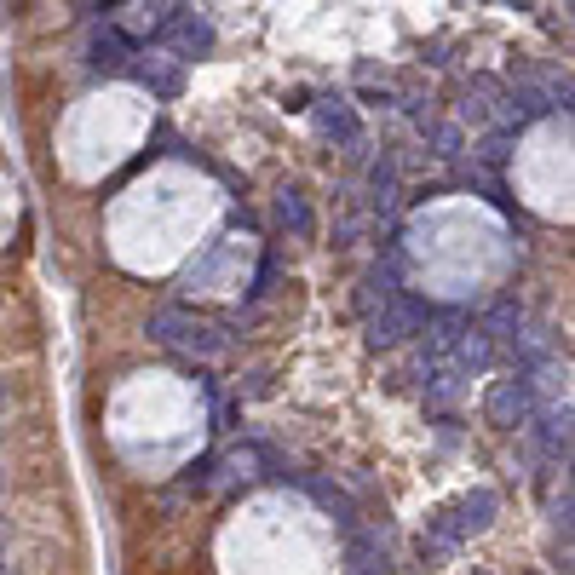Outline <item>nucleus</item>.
<instances>
[{
	"instance_id": "nucleus-9",
	"label": "nucleus",
	"mask_w": 575,
	"mask_h": 575,
	"mask_svg": "<svg viewBox=\"0 0 575 575\" xmlns=\"http://www.w3.org/2000/svg\"><path fill=\"white\" fill-rule=\"evenodd\" d=\"M317 121H322V133L345 138V144H351V138H357V121H351V110H345L340 98H328V104H322V110H317Z\"/></svg>"
},
{
	"instance_id": "nucleus-15",
	"label": "nucleus",
	"mask_w": 575,
	"mask_h": 575,
	"mask_svg": "<svg viewBox=\"0 0 575 575\" xmlns=\"http://www.w3.org/2000/svg\"><path fill=\"white\" fill-rule=\"evenodd\" d=\"M0 489H6V472H0Z\"/></svg>"
},
{
	"instance_id": "nucleus-11",
	"label": "nucleus",
	"mask_w": 575,
	"mask_h": 575,
	"mask_svg": "<svg viewBox=\"0 0 575 575\" xmlns=\"http://www.w3.org/2000/svg\"><path fill=\"white\" fill-rule=\"evenodd\" d=\"M167 64H173V58H144V69H138V75H144L156 92H179V69H167Z\"/></svg>"
},
{
	"instance_id": "nucleus-2",
	"label": "nucleus",
	"mask_w": 575,
	"mask_h": 575,
	"mask_svg": "<svg viewBox=\"0 0 575 575\" xmlns=\"http://www.w3.org/2000/svg\"><path fill=\"white\" fill-rule=\"evenodd\" d=\"M489 518H495V495H489V489H472L455 512H437L432 529H437V541H443V547H455V541H466V535L489 529Z\"/></svg>"
},
{
	"instance_id": "nucleus-17",
	"label": "nucleus",
	"mask_w": 575,
	"mask_h": 575,
	"mask_svg": "<svg viewBox=\"0 0 575 575\" xmlns=\"http://www.w3.org/2000/svg\"><path fill=\"white\" fill-rule=\"evenodd\" d=\"M0 575H18V570H0Z\"/></svg>"
},
{
	"instance_id": "nucleus-18",
	"label": "nucleus",
	"mask_w": 575,
	"mask_h": 575,
	"mask_svg": "<svg viewBox=\"0 0 575 575\" xmlns=\"http://www.w3.org/2000/svg\"><path fill=\"white\" fill-rule=\"evenodd\" d=\"M403 575H414V570H403Z\"/></svg>"
},
{
	"instance_id": "nucleus-6",
	"label": "nucleus",
	"mask_w": 575,
	"mask_h": 575,
	"mask_svg": "<svg viewBox=\"0 0 575 575\" xmlns=\"http://www.w3.org/2000/svg\"><path fill=\"white\" fill-rule=\"evenodd\" d=\"M121 52H127V35H121V29H98V35H92V69H98V75H121Z\"/></svg>"
},
{
	"instance_id": "nucleus-5",
	"label": "nucleus",
	"mask_w": 575,
	"mask_h": 575,
	"mask_svg": "<svg viewBox=\"0 0 575 575\" xmlns=\"http://www.w3.org/2000/svg\"><path fill=\"white\" fill-rule=\"evenodd\" d=\"M190 328H196V322H190L184 305H161V311H150V340H161V345H184Z\"/></svg>"
},
{
	"instance_id": "nucleus-16",
	"label": "nucleus",
	"mask_w": 575,
	"mask_h": 575,
	"mask_svg": "<svg viewBox=\"0 0 575 575\" xmlns=\"http://www.w3.org/2000/svg\"><path fill=\"white\" fill-rule=\"evenodd\" d=\"M0 403H6V386H0Z\"/></svg>"
},
{
	"instance_id": "nucleus-14",
	"label": "nucleus",
	"mask_w": 575,
	"mask_h": 575,
	"mask_svg": "<svg viewBox=\"0 0 575 575\" xmlns=\"http://www.w3.org/2000/svg\"><path fill=\"white\" fill-rule=\"evenodd\" d=\"M437 150H443V156H455V150H460V133H455V127H437Z\"/></svg>"
},
{
	"instance_id": "nucleus-7",
	"label": "nucleus",
	"mask_w": 575,
	"mask_h": 575,
	"mask_svg": "<svg viewBox=\"0 0 575 575\" xmlns=\"http://www.w3.org/2000/svg\"><path fill=\"white\" fill-rule=\"evenodd\" d=\"M518 328H524L518 299H495V305H489V322H483V340H518Z\"/></svg>"
},
{
	"instance_id": "nucleus-1",
	"label": "nucleus",
	"mask_w": 575,
	"mask_h": 575,
	"mask_svg": "<svg viewBox=\"0 0 575 575\" xmlns=\"http://www.w3.org/2000/svg\"><path fill=\"white\" fill-rule=\"evenodd\" d=\"M426 322V305L420 299H409V294H386V305L368 317V345L374 351H386V345H403Z\"/></svg>"
},
{
	"instance_id": "nucleus-12",
	"label": "nucleus",
	"mask_w": 575,
	"mask_h": 575,
	"mask_svg": "<svg viewBox=\"0 0 575 575\" xmlns=\"http://www.w3.org/2000/svg\"><path fill=\"white\" fill-rule=\"evenodd\" d=\"M311 495H317L328 512H340V524H345V529H357V512H351V501H345L340 489H328V483H311Z\"/></svg>"
},
{
	"instance_id": "nucleus-3",
	"label": "nucleus",
	"mask_w": 575,
	"mask_h": 575,
	"mask_svg": "<svg viewBox=\"0 0 575 575\" xmlns=\"http://www.w3.org/2000/svg\"><path fill=\"white\" fill-rule=\"evenodd\" d=\"M161 35L179 46V58H202L207 46H213V23H207L202 12H190V6H167Z\"/></svg>"
},
{
	"instance_id": "nucleus-4",
	"label": "nucleus",
	"mask_w": 575,
	"mask_h": 575,
	"mask_svg": "<svg viewBox=\"0 0 575 575\" xmlns=\"http://www.w3.org/2000/svg\"><path fill=\"white\" fill-rule=\"evenodd\" d=\"M529 403H535V386L512 374V380H501V386L489 391V420H495V426H506V432H518V420L529 414Z\"/></svg>"
},
{
	"instance_id": "nucleus-8",
	"label": "nucleus",
	"mask_w": 575,
	"mask_h": 575,
	"mask_svg": "<svg viewBox=\"0 0 575 575\" xmlns=\"http://www.w3.org/2000/svg\"><path fill=\"white\" fill-rule=\"evenodd\" d=\"M449 357H455V368H472V374H478V368H489V340H483L478 328H466Z\"/></svg>"
},
{
	"instance_id": "nucleus-10",
	"label": "nucleus",
	"mask_w": 575,
	"mask_h": 575,
	"mask_svg": "<svg viewBox=\"0 0 575 575\" xmlns=\"http://www.w3.org/2000/svg\"><path fill=\"white\" fill-rule=\"evenodd\" d=\"M276 219L294 230V236H311V213H305V202H299L294 190H282V202H276Z\"/></svg>"
},
{
	"instance_id": "nucleus-13",
	"label": "nucleus",
	"mask_w": 575,
	"mask_h": 575,
	"mask_svg": "<svg viewBox=\"0 0 575 575\" xmlns=\"http://www.w3.org/2000/svg\"><path fill=\"white\" fill-rule=\"evenodd\" d=\"M506 144H512V133H495L489 144H483V161H489V167H501V161H506Z\"/></svg>"
}]
</instances>
